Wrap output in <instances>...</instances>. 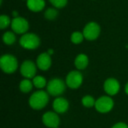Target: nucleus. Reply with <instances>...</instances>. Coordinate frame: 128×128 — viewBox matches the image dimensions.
I'll return each mask as SVG.
<instances>
[{
	"label": "nucleus",
	"instance_id": "dca6fc26",
	"mask_svg": "<svg viewBox=\"0 0 128 128\" xmlns=\"http://www.w3.org/2000/svg\"><path fill=\"white\" fill-rule=\"evenodd\" d=\"M33 82L29 79H24L20 83V90L25 94L30 92L33 88Z\"/></svg>",
	"mask_w": 128,
	"mask_h": 128
},
{
	"label": "nucleus",
	"instance_id": "a878e982",
	"mask_svg": "<svg viewBox=\"0 0 128 128\" xmlns=\"http://www.w3.org/2000/svg\"><path fill=\"white\" fill-rule=\"evenodd\" d=\"M47 52L51 56V55H52L53 53H54V51L52 50V49H50V50H48V51H47Z\"/></svg>",
	"mask_w": 128,
	"mask_h": 128
},
{
	"label": "nucleus",
	"instance_id": "6e6552de",
	"mask_svg": "<svg viewBox=\"0 0 128 128\" xmlns=\"http://www.w3.org/2000/svg\"><path fill=\"white\" fill-rule=\"evenodd\" d=\"M37 66L30 60L24 61L20 66V74L26 79H33L36 76Z\"/></svg>",
	"mask_w": 128,
	"mask_h": 128
},
{
	"label": "nucleus",
	"instance_id": "1a4fd4ad",
	"mask_svg": "<svg viewBox=\"0 0 128 128\" xmlns=\"http://www.w3.org/2000/svg\"><path fill=\"white\" fill-rule=\"evenodd\" d=\"M11 28L16 34H25L28 28L29 25L28 21L23 17L17 16L14 17L11 21Z\"/></svg>",
	"mask_w": 128,
	"mask_h": 128
},
{
	"label": "nucleus",
	"instance_id": "9d476101",
	"mask_svg": "<svg viewBox=\"0 0 128 128\" xmlns=\"http://www.w3.org/2000/svg\"><path fill=\"white\" fill-rule=\"evenodd\" d=\"M42 122L47 128H56L60 124V118L56 112H46L42 116Z\"/></svg>",
	"mask_w": 128,
	"mask_h": 128
},
{
	"label": "nucleus",
	"instance_id": "423d86ee",
	"mask_svg": "<svg viewBox=\"0 0 128 128\" xmlns=\"http://www.w3.org/2000/svg\"><path fill=\"white\" fill-rule=\"evenodd\" d=\"M83 82V76L79 70H72L66 76L65 82L68 88L76 89L81 86Z\"/></svg>",
	"mask_w": 128,
	"mask_h": 128
},
{
	"label": "nucleus",
	"instance_id": "cd10ccee",
	"mask_svg": "<svg viewBox=\"0 0 128 128\" xmlns=\"http://www.w3.org/2000/svg\"></svg>",
	"mask_w": 128,
	"mask_h": 128
},
{
	"label": "nucleus",
	"instance_id": "ddd939ff",
	"mask_svg": "<svg viewBox=\"0 0 128 128\" xmlns=\"http://www.w3.org/2000/svg\"><path fill=\"white\" fill-rule=\"evenodd\" d=\"M52 108L56 113L62 114L68 110L69 103L68 100H66L65 98L59 97L54 100L52 103Z\"/></svg>",
	"mask_w": 128,
	"mask_h": 128
},
{
	"label": "nucleus",
	"instance_id": "f03ea898",
	"mask_svg": "<svg viewBox=\"0 0 128 128\" xmlns=\"http://www.w3.org/2000/svg\"><path fill=\"white\" fill-rule=\"evenodd\" d=\"M0 67L4 73L10 74L17 70L18 61L15 56L10 54L3 55L0 58Z\"/></svg>",
	"mask_w": 128,
	"mask_h": 128
},
{
	"label": "nucleus",
	"instance_id": "f3484780",
	"mask_svg": "<svg viewBox=\"0 0 128 128\" xmlns=\"http://www.w3.org/2000/svg\"><path fill=\"white\" fill-rule=\"evenodd\" d=\"M32 82L34 86L39 89L44 88L47 85L46 80L42 76H35L32 80Z\"/></svg>",
	"mask_w": 128,
	"mask_h": 128
},
{
	"label": "nucleus",
	"instance_id": "aec40b11",
	"mask_svg": "<svg viewBox=\"0 0 128 128\" xmlns=\"http://www.w3.org/2000/svg\"><path fill=\"white\" fill-rule=\"evenodd\" d=\"M84 35L83 33H81L80 32H75L72 33L70 36V40L73 44H80L83 41L84 39Z\"/></svg>",
	"mask_w": 128,
	"mask_h": 128
},
{
	"label": "nucleus",
	"instance_id": "39448f33",
	"mask_svg": "<svg viewBox=\"0 0 128 128\" xmlns=\"http://www.w3.org/2000/svg\"><path fill=\"white\" fill-rule=\"evenodd\" d=\"M94 107L98 112L107 113L114 107V100L110 96L100 97L96 100Z\"/></svg>",
	"mask_w": 128,
	"mask_h": 128
},
{
	"label": "nucleus",
	"instance_id": "393cba45",
	"mask_svg": "<svg viewBox=\"0 0 128 128\" xmlns=\"http://www.w3.org/2000/svg\"><path fill=\"white\" fill-rule=\"evenodd\" d=\"M124 91H125V93L128 95V83L125 85V87H124Z\"/></svg>",
	"mask_w": 128,
	"mask_h": 128
},
{
	"label": "nucleus",
	"instance_id": "20e7f679",
	"mask_svg": "<svg viewBox=\"0 0 128 128\" xmlns=\"http://www.w3.org/2000/svg\"><path fill=\"white\" fill-rule=\"evenodd\" d=\"M40 44L39 37L34 33L24 34L20 39V46L26 50H35Z\"/></svg>",
	"mask_w": 128,
	"mask_h": 128
},
{
	"label": "nucleus",
	"instance_id": "412c9836",
	"mask_svg": "<svg viewBox=\"0 0 128 128\" xmlns=\"http://www.w3.org/2000/svg\"><path fill=\"white\" fill-rule=\"evenodd\" d=\"M58 14V13L56 9L50 8L46 10V11L44 13V16H45V18L46 20H55L57 17Z\"/></svg>",
	"mask_w": 128,
	"mask_h": 128
},
{
	"label": "nucleus",
	"instance_id": "f257e3e1",
	"mask_svg": "<svg viewBox=\"0 0 128 128\" xmlns=\"http://www.w3.org/2000/svg\"><path fill=\"white\" fill-rule=\"evenodd\" d=\"M49 102V95L48 93L45 91H37L34 92L29 100L28 104L29 106L35 110H40L44 109Z\"/></svg>",
	"mask_w": 128,
	"mask_h": 128
},
{
	"label": "nucleus",
	"instance_id": "9b49d317",
	"mask_svg": "<svg viewBox=\"0 0 128 128\" xmlns=\"http://www.w3.org/2000/svg\"><path fill=\"white\" fill-rule=\"evenodd\" d=\"M104 89L109 96H114L119 92L120 83L115 78H108L104 82Z\"/></svg>",
	"mask_w": 128,
	"mask_h": 128
},
{
	"label": "nucleus",
	"instance_id": "7ed1b4c3",
	"mask_svg": "<svg viewBox=\"0 0 128 128\" xmlns=\"http://www.w3.org/2000/svg\"><path fill=\"white\" fill-rule=\"evenodd\" d=\"M66 86V82H64L62 79L53 78L48 82L46 85V90L49 94L58 97L64 92Z\"/></svg>",
	"mask_w": 128,
	"mask_h": 128
},
{
	"label": "nucleus",
	"instance_id": "6ab92c4d",
	"mask_svg": "<svg viewBox=\"0 0 128 128\" xmlns=\"http://www.w3.org/2000/svg\"><path fill=\"white\" fill-rule=\"evenodd\" d=\"M95 102L96 100L91 95H86L82 98V104L85 107H87V108H91V107L94 106Z\"/></svg>",
	"mask_w": 128,
	"mask_h": 128
},
{
	"label": "nucleus",
	"instance_id": "a211bd4d",
	"mask_svg": "<svg viewBox=\"0 0 128 128\" xmlns=\"http://www.w3.org/2000/svg\"><path fill=\"white\" fill-rule=\"evenodd\" d=\"M3 42L7 45H12L16 41V36L12 32H6L2 37Z\"/></svg>",
	"mask_w": 128,
	"mask_h": 128
},
{
	"label": "nucleus",
	"instance_id": "0eeeda50",
	"mask_svg": "<svg viewBox=\"0 0 128 128\" xmlns=\"http://www.w3.org/2000/svg\"><path fill=\"white\" fill-rule=\"evenodd\" d=\"M83 35L84 38L88 40H96L100 33V27L95 22H88L83 28Z\"/></svg>",
	"mask_w": 128,
	"mask_h": 128
},
{
	"label": "nucleus",
	"instance_id": "b1692460",
	"mask_svg": "<svg viewBox=\"0 0 128 128\" xmlns=\"http://www.w3.org/2000/svg\"><path fill=\"white\" fill-rule=\"evenodd\" d=\"M111 128H128V125L124 122H118Z\"/></svg>",
	"mask_w": 128,
	"mask_h": 128
},
{
	"label": "nucleus",
	"instance_id": "bb28decb",
	"mask_svg": "<svg viewBox=\"0 0 128 128\" xmlns=\"http://www.w3.org/2000/svg\"><path fill=\"white\" fill-rule=\"evenodd\" d=\"M13 16H14V17H17L18 16V13L16 10H14L13 12Z\"/></svg>",
	"mask_w": 128,
	"mask_h": 128
},
{
	"label": "nucleus",
	"instance_id": "4468645a",
	"mask_svg": "<svg viewBox=\"0 0 128 128\" xmlns=\"http://www.w3.org/2000/svg\"><path fill=\"white\" fill-rule=\"evenodd\" d=\"M88 62L89 60L88 56L86 54L81 53L76 57L74 61V64L78 70H85L88 67Z\"/></svg>",
	"mask_w": 128,
	"mask_h": 128
},
{
	"label": "nucleus",
	"instance_id": "5701e85b",
	"mask_svg": "<svg viewBox=\"0 0 128 128\" xmlns=\"http://www.w3.org/2000/svg\"><path fill=\"white\" fill-rule=\"evenodd\" d=\"M50 3L57 8H62L66 6L68 0H49Z\"/></svg>",
	"mask_w": 128,
	"mask_h": 128
},
{
	"label": "nucleus",
	"instance_id": "2eb2a0df",
	"mask_svg": "<svg viewBox=\"0 0 128 128\" xmlns=\"http://www.w3.org/2000/svg\"><path fill=\"white\" fill-rule=\"evenodd\" d=\"M28 8L33 12L41 11L45 7L44 0H27Z\"/></svg>",
	"mask_w": 128,
	"mask_h": 128
},
{
	"label": "nucleus",
	"instance_id": "f8f14e48",
	"mask_svg": "<svg viewBox=\"0 0 128 128\" xmlns=\"http://www.w3.org/2000/svg\"><path fill=\"white\" fill-rule=\"evenodd\" d=\"M36 64L37 67L41 70L45 71L50 69L52 64V59L50 55L48 52H43L40 54L37 58Z\"/></svg>",
	"mask_w": 128,
	"mask_h": 128
},
{
	"label": "nucleus",
	"instance_id": "4be33fe9",
	"mask_svg": "<svg viewBox=\"0 0 128 128\" xmlns=\"http://www.w3.org/2000/svg\"><path fill=\"white\" fill-rule=\"evenodd\" d=\"M10 24H11V21L8 16L2 15L0 16V28L1 29H4L7 28Z\"/></svg>",
	"mask_w": 128,
	"mask_h": 128
}]
</instances>
